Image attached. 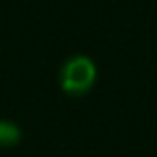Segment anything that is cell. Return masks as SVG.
<instances>
[{
    "label": "cell",
    "instance_id": "6da1fadb",
    "mask_svg": "<svg viewBox=\"0 0 157 157\" xmlns=\"http://www.w3.org/2000/svg\"><path fill=\"white\" fill-rule=\"evenodd\" d=\"M95 75H97V71H95L93 60L86 56H75V58L67 60L60 71L63 90L69 95H84L95 84Z\"/></svg>",
    "mask_w": 157,
    "mask_h": 157
},
{
    "label": "cell",
    "instance_id": "7a4b0ae2",
    "mask_svg": "<svg viewBox=\"0 0 157 157\" xmlns=\"http://www.w3.org/2000/svg\"><path fill=\"white\" fill-rule=\"evenodd\" d=\"M20 140V129L11 121H0V146H13Z\"/></svg>",
    "mask_w": 157,
    "mask_h": 157
}]
</instances>
